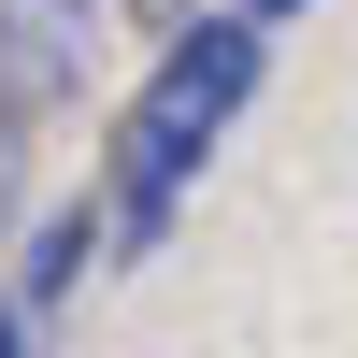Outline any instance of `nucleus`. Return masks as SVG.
<instances>
[{
    "label": "nucleus",
    "mask_w": 358,
    "mask_h": 358,
    "mask_svg": "<svg viewBox=\"0 0 358 358\" xmlns=\"http://www.w3.org/2000/svg\"><path fill=\"white\" fill-rule=\"evenodd\" d=\"M101 43H115V0H0V129L72 115Z\"/></svg>",
    "instance_id": "f03ea898"
},
{
    "label": "nucleus",
    "mask_w": 358,
    "mask_h": 358,
    "mask_svg": "<svg viewBox=\"0 0 358 358\" xmlns=\"http://www.w3.org/2000/svg\"><path fill=\"white\" fill-rule=\"evenodd\" d=\"M101 258H115V244H101V201H43V215H29V258H15V287H0V301H15L29 330H43V315L72 301V287L101 273Z\"/></svg>",
    "instance_id": "7ed1b4c3"
},
{
    "label": "nucleus",
    "mask_w": 358,
    "mask_h": 358,
    "mask_svg": "<svg viewBox=\"0 0 358 358\" xmlns=\"http://www.w3.org/2000/svg\"><path fill=\"white\" fill-rule=\"evenodd\" d=\"M258 86H273V29H244L229 0H215V15H187V29L158 43V72L129 86V115H115V143H101V187H86L115 258H158V244H172V215H187L201 158L244 129Z\"/></svg>",
    "instance_id": "f257e3e1"
},
{
    "label": "nucleus",
    "mask_w": 358,
    "mask_h": 358,
    "mask_svg": "<svg viewBox=\"0 0 358 358\" xmlns=\"http://www.w3.org/2000/svg\"><path fill=\"white\" fill-rule=\"evenodd\" d=\"M15 215H29V143L0 129V229H15Z\"/></svg>",
    "instance_id": "20e7f679"
},
{
    "label": "nucleus",
    "mask_w": 358,
    "mask_h": 358,
    "mask_svg": "<svg viewBox=\"0 0 358 358\" xmlns=\"http://www.w3.org/2000/svg\"><path fill=\"white\" fill-rule=\"evenodd\" d=\"M229 15H244V29H287V15H315V0H229Z\"/></svg>",
    "instance_id": "39448f33"
},
{
    "label": "nucleus",
    "mask_w": 358,
    "mask_h": 358,
    "mask_svg": "<svg viewBox=\"0 0 358 358\" xmlns=\"http://www.w3.org/2000/svg\"><path fill=\"white\" fill-rule=\"evenodd\" d=\"M0 358H43V330H29V315H15V301H0Z\"/></svg>",
    "instance_id": "423d86ee"
}]
</instances>
